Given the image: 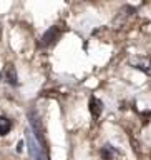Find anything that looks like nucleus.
<instances>
[{"label":"nucleus","instance_id":"obj_1","mask_svg":"<svg viewBox=\"0 0 151 160\" xmlns=\"http://www.w3.org/2000/svg\"><path fill=\"white\" fill-rule=\"evenodd\" d=\"M25 142H27V150L32 160H48L47 153H45V147H42V143L37 140L32 128L25 130Z\"/></svg>","mask_w":151,"mask_h":160},{"label":"nucleus","instance_id":"obj_2","mask_svg":"<svg viewBox=\"0 0 151 160\" xmlns=\"http://www.w3.org/2000/svg\"><path fill=\"white\" fill-rule=\"evenodd\" d=\"M60 35H62L60 27L53 25V27H50L47 32L42 35V38H40V45H42V47H48V45H52V43L57 42V40L60 38Z\"/></svg>","mask_w":151,"mask_h":160},{"label":"nucleus","instance_id":"obj_3","mask_svg":"<svg viewBox=\"0 0 151 160\" xmlns=\"http://www.w3.org/2000/svg\"><path fill=\"white\" fill-rule=\"evenodd\" d=\"M88 108H90V113H92L93 120L100 118V115H101V112H103V103H101V100L97 98V97H90Z\"/></svg>","mask_w":151,"mask_h":160},{"label":"nucleus","instance_id":"obj_4","mask_svg":"<svg viewBox=\"0 0 151 160\" xmlns=\"http://www.w3.org/2000/svg\"><path fill=\"white\" fill-rule=\"evenodd\" d=\"M131 65H133L134 68H138V70H141V72H144V73L151 75V60L138 57V58L131 60Z\"/></svg>","mask_w":151,"mask_h":160},{"label":"nucleus","instance_id":"obj_5","mask_svg":"<svg viewBox=\"0 0 151 160\" xmlns=\"http://www.w3.org/2000/svg\"><path fill=\"white\" fill-rule=\"evenodd\" d=\"M3 77H5V80H7L10 85H18L17 70H15V67H13L12 63H8L7 67H5V70H3Z\"/></svg>","mask_w":151,"mask_h":160},{"label":"nucleus","instance_id":"obj_6","mask_svg":"<svg viewBox=\"0 0 151 160\" xmlns=\"http://www.w3.org/2000/svg\"><path fill=\"white\" fill-rule=\"evenodd\" d=\"M115 155H116V150H115L111 145H105V147L101 148V157L105 160H113Z\"/></svg>","mask_w":151,"mask_h":160},{"label":"nucleus","instance_id":"obj_7","mask_svg":"<svg viewBox=\"0 0 151 160\" xmlns=\"http://www.w3.org/2000/svg\"><path fill=\"white\" fill-rule=\"evenodd\" d=\"M10 128H12L10 120L5 118V117H0V137H2V135H7L10 132Z\"/></svg>","mask_w":151,"mask_h":160}]
</instances>
